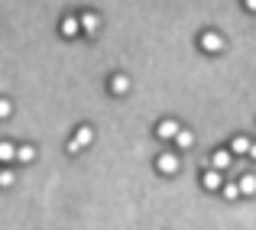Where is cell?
<instances>
[{"mask_svg":"<svg viewBox=\"0 0 256 230\" xmlns=\"http://www.w3.org/2000/svg\"><path fill=\"white\" fill-rule=\"evenodd\" d=\"M78 30L88 32V36H98V30H100V20L94 16V13H82L78 16Z\"/></svg>","mask_w":256,"mask_h":230,"instance_id":"1","label":"cell"},{"mask_svg":"<svg viewBox=\"0 0 256 230\" xmlns=\"http://www.w3.org/2000/svg\"><path fill=\"white\" fill-rule=\"evenodd\" d=\"M201 49L204 52H220L224 49V39H220L218 32H204V36H201Z\"/></svg>","mask_w":256,"mask_h":230,"instance_id":"2","label":"cell"},{"mask_svg":"<svg viewBox=\"0 0 256 230\" xmlns=\"http://www.w3.org/2000/svg\"><path fill=\"white\" fill-rule=\"evenodd\" d=\"M159 172H166V175H172V172H178V156H172V152H166V156H159Z\"/></svg>","mask_w":256,"mask_h":230,"instance_id":"3","label":"cell"},{"mask_svg":"<svg viewBox=\"0 0 256 230\" xmlns=\"http://www.w3.org/2000/svg\"><path fill=\"white\" fill-rule=\"evenodd\" d=\"M230 166V150H218L211 156V168H218V172H224V168Z\"/></svg>","mask_w":256,"mask_h":230,"instance_id":"4","label":"cell"},{"mask_svg":"<svg viewBox=\"0 0 256 230\" xmlns=\"http://www.w3.org/2000/svg\"><path fill=\"white\" fill-rule=\"evenodd\" d=\"M178 130H182V126L175 124V120H162L156 133H159V140H172V136H175V133H178Z\"/></svg>","mask_w":256,"mask_h":230,"instance_id":"5","label":"cell"},{"mask_svg":"<svg viewBox=\"0 0 256 230\" xmlns=\"http://www.w3.org/2000/svg\"><path fill=\"white\" fill-rule=\"evenodd\" d=\"M220 185H224V178H220V172H218V168H208V172H204V188H211V192H218Z\"/></svg>","mask_w":256,"mask_h":230,"instance_id":"6","label":"cell"},{"mask_svg":"<svg viewBox=\"0 0 256 230\" xmlns=\"http://www.w3.org/2000/svg\"><path fill=\"white\" fill-rule=\"evenodd\" d=\"M78 32H82V30H78V16H65L62 20V36L72 39V36H78Z\"/></svg>","mask_w":256,"mask_h":230,"instance_id":"7","label":"cell"},{"mask_svg":"<svg viewBox=\"0 0 256 230\" xmlns=\"http://www.w3.org/2000/svg\"><path fill=\"white\" fill-rule=\"evenodd\" d=\"M110 91L114 94H126V91H130V78H126V75H114L110 78Z\"/></svg>","mask_w":256,"mask_h":230,"instance_id":"8","label":"cell"},{"mask_svg":"<svg viewBox=\"0 0 256 230\" xmlns=\"http://www.w3.org/2000/svg\"><path fill=\"white\" fill-rule=\"evenodd\" d=\"M72 140H75L78 146H88V143H91V140H94V130H91V126H78V133H75V136H72Z\"/></svg>","mask_w":256,"mask_h":230,"instance_id":"9","label":"cell"},{"mask_svg":"<svg viewBox=\"0 0 256 230\" xmlns=\"http://www.w3.org/2000/svg\"><path fill=\"white\" fill-rule=\"evenodd\" d=\"M175 143H178V150H188V146H192L194 143V136H192V133H188V130H178V133H175Z\"/></svg>","mask_w":256,"mask_h":230,"instance_id":"10","label":"cell"},{"mask_svg":"<svg viewBox=\"0 0 256 230\" xmlns=\"http://www.w3.org/2000/svg\"><path fill=\"white\" fill-rule=\"evenodd\" d=\"M13 159H20V162H32V159H36V150H32V146H20V150L13 152Z\"/></svg>","mask_w":256,"mask_h":230,"instance_id":"11","label":"cell"},{"mask_svg":"<svg viewBox=\"0 0 256 230\" xmlns=\"http://www.w3.org/2000/svg\"><path fill=\"white\" fill-rule=\"evenodd\" d=\"M230 152H237V156L250 152V140H246V136H237V140H234V143H230Z\"/></svg>","mask_w":256,"mask_h":230,"instance_id":"12","label":"cell"},{"mask_svg":"<svg viewBox=\"0 0 256 230\" xmlns=\"http://www.w3.org/2000/svg\"><path fill=\"white\" fill-rule=\"evenodd\" d=\"M253 188H256V178H253V175H244V178H240V185H237V192L240 194H253Z\"/></svg>","mask_w":256,"mask_h":230,"instance_id":"13","label":"cell"},{"mask_svg":"<svg viewBox=\"0 0 256 230\" xmlns=\"http://www.w3.org/2000/svg\"><path fill=\"white\" fill-rule=\"evenodd\" d=\"M13 152H16L13 143H0V162H13Z\"/></svg>","mask_w":256,"mask_h":230,"instance_id":"14","label":"cell"},{"mask_svg":"<svg viewBox=\"0 0 256 230\" xmlns=\"http://www.w3.org/2000/svg\"><path fill=\"white\" fill-rule=\"evenodd\" d=\"M220 194H224L227 201H234V198H237L240 192H237V185H234V182H230V185H220Z\"/></svg>","mask_w":256,"mask_h":230,"instance_id":"15","label":"cell"},{"mask_svg":"<svg viewBox=\"0 0 256 230\" xmlns=\"http://www.w3.org/2000/svg\"><path fill=\"white\" fill-rule=\"evenodd\" d=\"M10 114H13V104H10V100H4V98H0V120H6Z\"/></svg>","mask_w":256,"mask_h":230,"instance_id":"16","label":"cell"},{"mask_svg":"<svg viewBox=\"0 0 256 230\" xmlns=\"http://www.w3.org/2000/svg\"><path fill=\"white\" fill-rule=\"evenodd\" d=\"M13 185V172H0V188H10Z\"/></svg>","mask_w":256,"mask_h":230,"instance_id":"17","label":"cell"},{"mask_svg":"<svg viewBox=\"0 0 256 230\" xmlns=\"http://www.w3.org/2000/svg\"><path fill=\"white\" fill-rule=\"evenodd\" d=\"M244 6L246 10H256V0H244Z\"/></svg>","mask_w":256,"mask_h":230,"instance_id":"18","label":"cell"}]
</instances>
